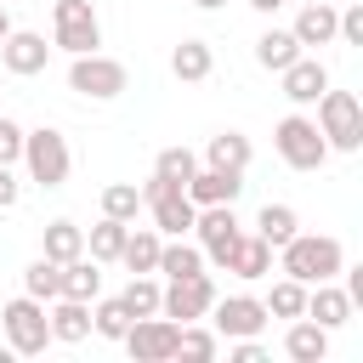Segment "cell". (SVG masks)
<instances>
[{"label": "cell", "mask_w": 363, "mask_h": 363, "mask_svg": "<svg viewBox=\"0 0 363 363\" xmlns=\"http://www.w3.org/2000/svg\"><path fill=\"white\" fill-rule=\"evenodd\" d=\"M278 250H284V278H295V284H323V278H335V272L346 267V250H340L335 238L295 233V238L278 244Z\"/></svg>", "instance_id": "cell-1"}, {"label": "cell", "mask_w": 363, "mask_h": 363, "mask_svg": "<svg viewBox=\"0 0 363 363\" xmlns=\"http://www.w3.org/2000/svg\"><path fill=\"white\" fill-rule=\"evenodd\" d=\"M318 130H323L329 147L357 153V147H363V102H357L352 91H323V96H318Z\"/></svg>", "instance_id": "cell-2"}, {"label": "cell", "mask_w": 363, "mask_h": 363, "mask_svg": "<svg viewBox=\"0 0 363 363\" xmlns=\"http://www.w3.org/2000/svg\"><path fill=\"white\" fill-rule=\"evenodd\" d=\"M23 164H28V176L40 182V187H62L68 182V164H74V153H68V142H62V130H23Z\"/></svg>", "instance_id": "cell-3"}, {"label": "cell", "mask_w": 363, "mask_h": 363, "mask_svg": "<svg viewBox=\"0 0 363 363\" xmlns=\"http://www.w3.org/2000/svg\"><path fill=\"white\" fill-rule=\"evenodd\" d=\"M142 204L153 210V227L159 233H170V238H182V233H193V216H199V204L176 187V182H164V176H147L142 182Z\"/></svg>", "instance_id": "cell-4"}, {"label": "cell", "mask_w": 363, "mask_h": 363, "mask_svg": "<svg viewBox=\"0 0 363 363\" xmlns=\"http://www.w3.org/2000/svg\"><path fill=\"white\" fill-rule=\"evenodd\" d=\"M0 329H6V340H11V352H23V357H34V352H45V340H51V323H45V306H40L34 295H17V301H6V306H0Z\"/></svg>", "instance_id": "cell-5"}, {"label": "cell", "mask_w": 363, "mask_h": 363, "mask_svg": "<svg viewBox=\"0 0 363 363\" xmlns=\"http://www.w3.org/2000/svg\"><path fill=\"white\" fill-rule=\"evenodd\" d=\"M278 153H284V164L289 170H318L323 159H329V142H323V130H318V119H301V113H289L284 125H278Z\"/></svg>", "instance_id": "cell-6"}, {"label": "cell", "mask_w": 363, "mask_h": 363, "mask_svg": "<svg viewBox=\"0 0 363 363\" xmlns=\"http://www.w3.org/2000/svg\"><path fill=\"white\" fill-rule=\"evenodd\" d=\"M68 85H74L79 96L108 102V96L125 91V62H113V57H102V51H79V57L68 62Z\"/></svg>", "instance_id": "cell-7"}, {"label": "cell", "mask_w": 363, "mask_h": 363, "mask_svg": "<svg viewBox=\"0 0 363 363\" xmlns=\"http://www.w3.org/2000/svg\"><path fill=\"white\" fill-rule=\"evenodd\" d=\"M210 306H216V284H210L204 272L170 278V289H159V312H164L170 323H199Z\"/></svg>", "instance_id": "cell-8"}, {"label": "cell", "mask_w": 363, "mask_h": 363, "mask_svg": "<svg viewBox=\"0 0 363 363\" xmlns=\"http://www.w3.org/2000/svg\"><path fill=\"white\" fill-rule=\"evenodd\" d=\"M57 45H62L68 57L102 45V23H96L91 0H57Z\"/></svg>", "instance_id": "cell-9"}, {"label": "cell", "mask_w": 363, "mask_h": 363, "mask_svg": "<svg viewBox=\"0 0 363 363\" xmlns=\"http://www.w3.org/2000/svg\"><path fill=\"white\" fill-rule=\"evenodd\" d=\"M125 346H130L136 363H170V357H176V323L159 318V312H153V318H130Z\"/></svg>", "instance_id": "cell-10"}, {"label": "cell", "mask_w": 363, "mask_h": 363, "mask_svg": "<svg viewBox=\"0 0 363 363\" xmlns=\"http://www.w3.org/2000/svg\"><path fill=\"white\" fill-rule=\"evenodd\" d=\"M193 233H199V250L221 267L227 261V250H233V238L244 233L238 227V216H233V204H199V216H193Z\"/></svg>", "instance_id": "cell-11"}, {"label": "cell", "mask_w": 363, "mask_h": 363, "mask_svg": "<svg viewBox=\"0 0 363 363\" xmlns=\"http://www.w3.org/2000/svg\"><path fill=\"white\" fill-rule=\"evenodd\" d=\"M210 312H216L210 323H216L221 340H244V335H261L267 329V301H255V295H227Z\"/></svg>", "instance_id": "cell-12"}, {"label": "cell", "mask_w": 363, "mask_h": 363, "mask_svg": "<svg viewBox=\"0 0 363 363\" xmlns=\"http://www.w3.org/2000/svg\"><path fill=\"white\" fill-rule=\"evenodd\" d=\"M45 57H51V45H45V34H28V28H11L6 40H0V62L11 68V74H40L45 68Z\"/></svg>", "instance_id": "cell-13"}, {"label": "cell", "mask_w": 363, "mask_h": 363, "mask_svg": "<svg viewBox=\"0 0 363 363\" xmlns=\"http://www.w3.org/2000/svg\"><path fill=\"white\" fill-rule=\"evenodd\" d=\"M221 267H227L233 278H267V272H272V244H267L261 233H238Z\"/></svg>", "instance_id": "cell-14"}, {"label": "cell", "mask_w": 363, "mask_h": 363, "mask_svg": "<svg viewBox=\"0 0 363 363\" xmlns=\"http://www.w3.org/2000/svg\"><path fill=\"white\" fill-rule=\"evenodd\" d=\"M329 91V68L318 62V57H295L289 68H284V96L289 102H318Z\"/></svg>", "instance_id": "cell-15"}, {"label": "cell", "mask_w": 363, "mask_h": 363, "mask_svg": "<svg viewBox=\"0 0 363 363\" xmlns=\"http://www.w3.org/2000/svg\"><path fill=\"white\" fill-rule=\"evenodd\" d=\"M238 187H244V182H238L233 170H193L182 193H187L193 204H233V199H238Z\"/></svg>", "instance_id": "cell-16"}, {"label": "cell", "mask_w": 363, "mask_h": 363, "mask_svg": "<svg viewBox=\"0 0 363 363\" xmlns=\"http://www.w3.org/2000/svg\"><path fill=\"white\" fill-rule=\"evenodd\" d=\"M301 318H312V323H323V329H340V323H352V301H346V289H335L329 278L306 295V312Z\"/></svg>", "instance_id": "cell-17"}, {"label": "cell", "mask_w": 363, "mask_h": 363, "mask_svg": "<svg viewBox=\"0 0 363 363\" xmlns=\"http://www.w3.org/2000/svg\"><path fill=\"white\" fill-rule=\"evenodd\" d=\"M45 323H51V340H85L91 335V312H85V301H68V295H57V306L45 312Z\"/></svg>", "instance_id": "cell-18"}, {"label": "cell", "mask_w": 363, "mask_h": 363, "mask_svg": "<svg viewBox=\"0 0 363 363\" xmlns=\"http://www.w3.org/2000/svg\"><path fill=\"white\" fill-rule=\"evenodd\" d=\"M284 352L295 357V363H323L329 357V329L323 323H289V335H284Z\"/></svg>", "instance_id": "cell-19"}, {"label": "cell", "mask_w": 363, "mask_h": 363, "mask_svg": "<svg viewBox=\"0 0 363 363\" xmlns=\"http://www.w3.org/2000/svg\"><path fill=\"white\" fill-rule=\"evenodd\" d=\"M301 45H329L335 40V6L329 0H312V6H301V17H295V28H289Z\"/></svg>", "instance_id": "cell-20"}, {"label": "cell", "mask_w": 363, "mask_h": 363, "mask_svg": "<svg viewBox=\"0 0 363 363\" xmlns=\"http://www.w3.org/2000/svg\"><path fill=\"white\" fill-rule=\"evenodd\" d=\"M102 261H85V255H74V261H62V289L57 295H68V301H96L102 295V272H96Z\"/></svg>", "instance_id": "cell-21"}, {"label": "cell", "mask_w": 363, "mask_h": 363, "mask_svg": "<svg viewBox=\"0 0 363 363\" xmlns=\"http://www.w3.org/2000/svg\"><path fill=\"white\" fill-rule=\"evenodd\" d=\"M295 57H301V40H295L289 28H267V34L255 40V62H261V68H272V74H284Z\"/></svg>", "instance_id": "cell-22"}, {"label": "cell", "mask_w": 363, "mask_h": 363, "mask_svg": "<svg viewBox=\"0 0 363 363\" xmlns=\"http://www.w3.org/2000/svg\"><path fill=\"white\" fill-rule=\"evenodd\" d=\"M204 159H210V170H233V176H244V164H250V136L221 130V136H210Z\"/></svg>", "instance_id": "cell-23"}, {"label": "cell", "mask_w": 363, "mask_h": 363, "mask_svg": "<svg viewBox=\"0 0 363 363\" xmlns=\"http://www.w3.org/2000/svg\"><path fill=\"white\" fill-rule=\"evenodd\" d=\"M159 250H164L159 227H136V233H125V250H119V261H125L130 272H153V267H159Z\"/></svg>", "instance_id": "cell-24"}, {"label": "cell", "mask_w": 363, "mask_h": 363, "mask_svg": "<svg viewBox=\"0 0 363 363\" xmlns=\"http://www.w3.org/2000/svg\"><path fill=\"white\" fill-rule=\"evenodd\" d=\"M210 68H216V57H210L204 40H182V45L170 51V74L187 79V85H193V79H210Z\"/></svg>", "instance_id": "cell-25"}, {"label": "cell", "mask_w": 363, "mask_h": 363, "mask_svg": "<svg viewBox=\"0 0 363 363\" xmlns=\"http://www.w3.org/2000/svg\"><path fill=\"white\" fill-rule=\"evenodd\" d=\"M255 233H261V238H267V244L278 250V244H289V238L301 233V216H295L289 204H267V210L255 216Z\"/></svg>", "instance_id": "cell-26"}, {"label": "cell", "mask_w": 363, "mask_h": 363, "mask_svg": "<svg viewBox=\"0 0 363 363\" xmlns=\"http://www.w3.org/2000/svg\"><path fill=\"white\" fill-rule=\"evenodd\" d=\"M125 233H130V221H113V216H102L96 227H91V261H119V250H125Z\"/></svg>", "instance_id": "cell-27"}, {"label": "cell", "mask_w": 363, "mask_h": 363, "mask_svg": "<svg viewBox=\"0 0 363 363\" xmlns=\"http://www.w3.org/2000/svg\"><path fill=\"white\" fill-rule=\"evenodd\" d=\"M153 272H164V278H193V272H204V250H199V244H164Z\"/></svg>", "instance_id": "cell-28"}, {"label": "cell", "mask_w": 363, "mask_h": 363, "mask_svg": "<svg viewBox=\"0 0 363 363\" xmlns=\"http://www.w3.org/2000/svg\"><path fill=\"white\" fill-rule=\"evenodd\" d=\"M57 289H62V267H57L51 255L28 261V272H23V295H34V301H57Z\"/></svg>", "instance_id": "cell-29"}, {"label": "cell", "mask_w": 363, "mask_h": 363, "mask_svg": "<svg viewBox=\"0 0 363 363\" xmlns=\"http://www.w3.org/2000/svg\"><path fill=\"white\" fill-rule=\"evenodd\" d=\"M45 255L62 267V261H74V255H85V233L74 227V221H51L45 227Z\"/></svg>", "instance_id": "cell-30"}, {"label": "cell", "mask_w": 363, "mask_h": 363, "mask_svg": "<svg viewBox=\"0 0 363 363\" xmlns=\"http://www.w3.org/2000/svg\"><path fill=\"white\" fill-rule=\"evenodd\" d=\"M119 301H125L130 318H153V312H159V284H153L147 272H130V284H125Z\"/></svg>", "instance_id": "cell-31"}, {"label": "cell", "mask_w": 363, "mask_h": 363, "mask_svg": "<svg viewBox=\"0 0 363 363\" xmlns=\"http://www.w3.org/2000/svg\"><path fill=\"white\" fill-rule=\"evenodd\" d=\"M216 352H221V335H216V329L176 323V357H216Z\"/></svg>", "instance_id": "cell-32"}, {"label": "cell", "mask_w": 363, "mask_h": 363, "mask_svg": "<svg viewBox=\"0 0 363 363\" xmlns=\"http://www.w3.org/2000/svg\"><path fill=\"white\" fill-rule=\"evenodd\" d=\"M136 210H142V187H130V182L102 187V216H113V221H136Z\"/></svg>", "instance_id": "cell-33"}, {"label": "cell", "mask_w": 363, "mask_h": 363, "mask_svg": "<svg viewBox=\"0 0 363 363\" xmlns=\"http://www.w3.org/2000/svg\"><path fill=\"white\" fill-rule=\"evenodd\" d=\"M301 312H306V284H295V278L272 284V295H267V318H301Z\"/></svg>", "instance_id": "cell-34"}, {"label": "cell", "mask_w": 363, "mask_h": 363, "mask_svg": "<svg viewBox=\"0 0 363 363\" xmlns=\"http://www.w3.org/2000/svg\"><path fill=\"white\" fill-rule=\"evenodd\" d=\"M91 329L96 335H108V340H125V329H130V312H125V301L113 295V301H96V312H91Z\"/></svg>", "instance_id": "cell-35"}, {"label": "cell", "mask_w": 363, "mask_h": 363, "mask_svg": "<svg viewBox=\"0 0 363 363\" xmlns=\"http://www.w3.org/2000/svg\"><path fill=\"white\" fill-rule=\"evenodd\" d=\"M193 170H199V159H193L187 147H164V153L153 159V176H164V182H176V187H187Z\"/></svg>", "instance_id": "cell-36"}, {"label": "cell", "mask_w": 363, "mask_h": 363, "mask_svg": "<svg viewBox=\"0 0 363 363\" xmlns=\"http://www.w3.org/2000/svg\"><path fill=\"white\" fill-rule=\"evenodd\" d=\"M17 159H23V125L0 113V164H17Z\"/></svg>", "instance_id": "cell-37"}, {"label": "cell", "mask_w": 363, "mask_h": 363, "mask_svg": "<svg viewBox=\"0 0 363 363\" xmlns=\"http://www.w3.org/2000/svg\"><path fill=\"white\" fill-rule=\"evenodd\" d=\"M233 363H267V352L255 346V335H244V340H233Z\"/></svg>", "instance_id": "cell-38"}, {"label": "cell", "mask_w": 363, "mask_h": 363, "mask_svg": "<svg viewBox=\"0 0 363 363\" xmlns=\"http://www.w3.org/2000/svg\"><path fill=\"white\" fill-rule=\"evenodd\" d=\"M17 204V176H11V164H0V210H11Z\"/></svg>", "instance_id": "cell-39"}, {"label": "cell", "mask_w": 363, "mask_h": 363, "mask_svg": "<svg viewBox=\"0 0 363 363\" xmlns=\"http://www.w3.org/2000/svg\"><path fill=\"white\" fill-rule=\"evenodd\" d=\"M255 11H278V6H289V0H250Z\"/></svg>", "instance_id": "cell-40"}, {"label": "cell", "mask_w": 363, "mask_h": 363, "mask_svg": "<svg viewBox=\"0 0 363 363\" xmlns=\"http://www.w3.org/2000/svg\"><path fill=\"white\" fill-rule=\"evenodd\" d=\"M6 34H11V17H6V6H0V40H6Z\"/></svg>", "instance_id": "cell-41"}, {"label": "cell", "mask_w": 363, "mask_h": 363, "mask_svg": "<svg viewBox=\"0 0 363 363\" xmlns=\"http://www.w3.org/2000/svg\"><path fill=\"white\" fill-rule=\"evenodd\" d=\"M193 6H204V11H216V6H227V0H193Z\"/></svg>", "instance_id": "cell-42"}, {"label": "cell", "mask_w": 363, "mask_h": 363, "mask_svg": "<svg viewBox=\"0 0 363 363\" xmlns=\"http://www.w3.org/2000/svg\"><path fill=\"white\" fill-rule=\"evenodd\" d=\"M301 6H312V0H301Z\"/></svg>", "instance_id": "cell-43"}]
</instances>
